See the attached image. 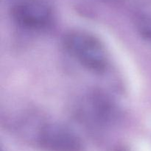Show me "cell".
I'll return each mask as SVG.
<instances>
[{"label":"cell","mask_w":151,"mask_h":151,"mask_svg":"<svg viewBox=\"0 0 151 151\" xmlns=\"http://www.w3.org/2000/svg\"><path fill=\"white\" fill-rule=\"evenodd\" d=\"M63 43L71 55L84 67L95 72L106 69L107 53L101 41L95 36L84 31H71L65 35Z\"/></svg>","instance_id":"1"},{"label":"cell","mask_w":151,"mask_h":151,"mask_svg":"<svg viewBox=\"0 0 151 151\" xmlns=\"http://www.w3.org/2000/svg\"><path fill=\"white\" fill-rule=\"evenodd\" d=\"M15 22L28 29H42L52 24L54 12L45 0H19L11 8Z\"/></svg>","instance_id":"2"},{"label":"cell","mask_w":151,"mask_h":151,"mask_svg":"<svg viewBox=\"0 0 151 151\" xmlns=\"http://www.w3.org/2000/svg\"><path fill=\"white\" fill-rule=\"evenodd\" d=\"M38 141L47 151H83V145L78 135L69 127L57 122L44 125L38 134Z\"/></svg>","instance_id":"3"},{"label":"cell","mask_w":151,"mask_h":151,"mask_svg":"<svg viewBox=\"0 0 151 151\" xmlns=\"http://www.w3.org/2000/svg\"><path fill=\"white\" fill-rule=\"evenodd\" d=\"M90 105L96 119L103 122H109L116 117V108L110 99L100 93L94 94L90 99Z\"/></svg>","instance_id":"4"},{"label":"cell","mask_w":151,"mask_h":151,"mask_svg":"<svg viewBox=\"0 0 151 151\" xmlns=\"http://www.w3.org/2000/svg\"><path fill=\"white\" fill-rule=\"evenodd\" d=\"M137 27L142 36L151 39V17L142 16L139 18L137 22Z\"/></svg>","instance_id":"5"}]
</instances>
